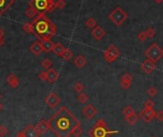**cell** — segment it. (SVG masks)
I'll return each mask as SVG.
<instances>
[{
  "mask_svg": "<svg viewBox=\"0 0 163 137\" xmlns=\"http://www.w3.org/2000/svg\"><path fill=\"white\" fill-rule=\"evenodd\" d=\"M82 133H83V130H82L81 126H79V127H76L73 132H72V135L75 136V137H81Z\"/></svg>",
  "mask_w": 163,
  "mask_h": 137,
  "instance_id": "cell-31",
  "label": "cell"
},
{
  "mask_svg": "<svg viewBox=\"0 0 163 137\" xmlns=\"http://www.w3.org/2000/svg\"><path fill=\"white\" fill-rule=\"evenodd\" d=\"M49 130L57 137H70L80 122L66 107H61L48 120Z\"/></svg>",
  "mask_w": 163,
  "mask_h": 137,
  "instance_id": "cell-1",
  "label": "cell"
},
{
  "mask_svg": "<svg viewBox=\"0 0 163 137\" xmlns=\"http://www.w3.org/2000/svg\"><path fill=\"white\" fill-rule=\"evenodd\" d=\"M146 32V34H147V36L148 38H153L155 36V35H156V31H155V29L153 28H151V27H149V28L145 31Z\"/></svg>",
  "mask_w": 163,
  "mask_h": 137,
  "instance_id": "cell-34",
  "label": "cell"
},
{
  "mask_svg": "<svg viewBox=\"0 0 163 137\" xmlns=\"http://www.w3.org/2000/svg\"><path fill=\"white\" fill-rule=\"evenodd\" d=\"M40 42H41L43 51H44V52H46V53L51 52L52 50H53V48H54V45H55L51 39L42 40V41H40Z\"/></svg>",
  "mask_w": 163,
  "mask_h": 137,
  "instance_id": "cell-18",
  "label": "cell"
},
{
  "mask_svg": "<svg viewBox=\"0 0 163 137\" xmlns=\"http://www.w3.org/2000/svg\"><path fill=\"white\" fill-rule=\"evenodd\" d=\"M59 74L55 69H48L46 72V81L50 84H54L58 80Z\"/></svg>",
  "mask_w": 163,
  "mask_h": 137,
  "instance_id": "cell-15",
  "label": "cell"
},
{
  "mask_svg": "<svg viewBox=\"0 0 163 137\" xmlns=\"http://www.w3.org/2000/svg\"><path fill=\"white\" fill-rule=\"evenodd\" d=\"M22 29H23L26 33H33V26H32V23H30V22H27V23H25L23 25V27H22Z\"/></svg>",
  "mask_w": 163,
  "mask_h": 137,
  "instance_id": "cell-29",
  "label": "cell"
},
{
  "mask_svg": "<svg viewBox=\"0 0 163 137\" xmlns=\"http://www.w3.org/2000/svg\"><path fill=\"white\" fill-rule=\"evenodd\" d=\"M0 99H1V94H0Z\"/></svg>",
  "mask_w": 163,
  "mask_h": 137,
  "instance_id": "cell-46",
  "label": "cell"
},
{
  "mask_svg": "<svg viewBox=\"0 0 163 137\" xmlns=\"http://www.w3.org/2000/svg\"><path fill=\"white\" fill-rule=\"evenodd\" d=\"M2 108H3V104H2L1 103H0V111L2 110Z\"/></svg>",
  "mask_w": 163,
  "mask_h": 137,
  "instance_id": "cell-44",
  "label": "cell"
},
{
  "mask_svg": "<svg viewBox=\"0 0 163 137\" xmlns=\"http://www.w3.org/2000/svg\"><path fill=\"white\" fill-rule=\"evenodd\" d=\"M38 77H39V79L40 81H46V72H45V71L40 72L39 74L38 75Z\"/></svg>",
  "mask_w": 163,
  "mask_h": 137,
  "instance_id": "cell-41",
  "label": "cell"
},
{
  "mask_svg": "<svg viewBox=\"0 0 163 137\" xmlns=\"http://www.w3.org/2000/svg\"><path fill=\"white\" fill-rule=\"evenodd\" d=\"M153 107H155V103L153 102V100H147V101L144 103V107L145 108L153 109Z\"/></svg>",
  "mask_w": 163,
  "mask_h": 137,
  "instance_id": "cell-32",
  "label": "cell"
},
{
  "mask_svg": "<svg viewBox=\"0 0 163 137\" xmlns=\"http://www.w3.org/2000/svg\"><path fill=\"white\" fill-rule=\"evenodd\" d=\"M145 56L153 62H157L163 56V51L157 43L153 42L145 51Z\"/></svg>",
  "mask_w": 163,
  "mask_h": 137,
  "instance_id": "cell-4",
  "label": "cell"
},
{
  "mask_svg": "<svg viewBox=\"0 0 163 137\" xmlns=\"http://www.w3.org/2000/svg\"><path fill=\"white\" fill-rule=\"evenodd\" d=\"M85 25H87L89 29H93L94 27H96V21H95V19H93V18H88V19L85 21Z\"/></svg>",
  "mask_w": 163,
  "mask_h": 137,
  "instance_id": "cell-28",
  "label": "cell"
},
{
  "mask_svg": "<svg viewBox=\"0 0 163 137\" xmlns=\"http://www.w3.org/2000/svg\"><path fill=\"white\" fill-rule=\"evenodd\" d=\"M156 93H157V90H156V87H153V86L148 89V95L150 96V97H155V96L156 95Z\"/></svg>",
  "mask_w": 163,
  "mask_h": 137,
  "instance_id": "cell-39",
  "label": "cell"
},
{
  "mask_svg": "<svg viewBox=\"0 0 163 137\" xmlns=\"http://www.w3.org/2000/svg\"><path fill=\"white\" fill-rule=\"evenodd\" d=\"M3 36H4V31L2 28H0V39L3 38Z\"/></svg>",
  "mask_w": 163,
  "mask_h": 137,
  "instance_id": "cell-43",
  "label": "cell"
},
{
  "mask_svg": "<svg viewBox=\"0 0 163 137\" xmlns=\"http://www.w3.org/2000/svg\"><path fill=\"white\" fill-rule=\"evenodd\" d=\"M52 64H53V62L51 60H49V59H44V60L41 61V66L44 68V69H50Z\"/></svg>",
  "mask_w": 163,
  "mask_h": 137,
  "instance_id": "cell-26",
  "label": "cell"
},
{
  "mask_svg": "<svg viewBox=\"0 0 163 137\" xmlns=\"http://www.w3.org/2000/svg\"><path fill=\"white\" fill-rule=\"evenodd\" d=\"M56 8V4L53 0H48V7H47V12H53Z\"/></svg>",
  "mask_w": 163,
  "mask_h": 137,
  "instance_id": "cell-33",
  "label": "cell"
},
{
  "mask_svg": "<svg viewBox=\"0 0 163 137\" xmlns=\"http://www.w3.org/2000/svg\"><path fill=\"white\" fill-rule=\"evenodd\" d=\"M45 103H46V104L50 108H55L61 104V99L56 93L51 92L46 96V98H45Z\"/></svg>",
  "mask_w": 163,
  "mask_h": 137,
  "instance_id": "cell-8",
  "label": "cell"
},
{
  "mask_svg": "<svg viewBox=\"0 0 163 137\" xmlns=\"http://www.w3.org/2000/svg\"><path fill=\"white\" fill-rule=\"evenodd\" d=\"M7 81H8V84H10V86H11V87H13V88L17 87L19 84V79H17V77L15 74H13V73H11V74L8 76Z\"/></svg>",
  "mask_w": 163,
  "mask_h": 137,
  "instance_id": "cell-17",
  "label": "cell"
},
{
  "mask_svg": "<svg viewBox=\"0 0 163 137\" xmlns=\"http://www.w3.org/2000/svg\"><path fill=\"white\" fill-rule=\"evenodd\" d=\"M85 63H87V60L82 55H79V56H77L74 59V64L79 68L84 67L85 65Z\"/></svg>",
  "mask_w": 163,
  "mask_h": 137,
  "instance_id": "cell-21",
  "label": "cell"
},
{
  "mask_svg": "<svg viewBox=\"0 0 163 137\" xmlns=\"http://www.w3.org/2000/svg\"><path fill=\"white\" fill-rule=\"evenodd\" d=\"M118 133L117 130H110L107 129V123L104 119H99L93 127L89 130L88 135L90 137H107L110 134Z\"/></svg>",
  "mask_w": 163,
  "mask_h": 137,
  "instance_id": "cell-3",
  "label": "cell"
},
{
  "mask_svg": "<svg viewBox=\"0 0 163 137\" xmlns=\"http://www.w3.org/2000/svg\"><path fill=\"white\" fill-rule=\"evenodd\" d=\"M162 1H163V0H156V3H161Z\"/></svg>",
  "mask_w": 163,
  "mask_h": 137,
  "instance_id": "cell-45",
  "label": "cell"
},
{
  "mask_svg": "<svg viewBox=\"0 0 163 137\" xmlns=\"http://www.w3.org/2000/svg\"><path fill=\"white\" fill-rule=\"evenodd\" d=\"M39 15V13L36 11V9L33 7H29L27 10L25 11V16L30 18V19H34V18Z\"/></svg>",
  "mask_w": 163,
  "mask_h": 137,
  "instance_id": "cell-23",
  "label": "cell"
},
{
  "mask_svg": "<svg viewBox=\"0 0 163 137\" xmlns=\"http://www.w3.org/2000/svg\"><path fill=\"white\" fill-rule=\"evenodd\" d=\"M13 4V0H0V16Z\"/></svg>",
  "mask_w": 163,
  "mask_h": 137,
  "instance_id": "cell-19",
  "label": "cell"
},
{
  "mask_svg": "<svg viewBox=\"0 0 163 137\" xmlns=\"http://www.w3.org/2000/svg\"><path fill=\"white\" fill-rule=\"evenodd\" d=\"M8 133V129L5 126H0V136L3 137Z\"/></svg>",
  "mask_w": 163,
  "mask_h": 137,
  "instance_id": "cell-40",
  "label": "cell"
},
{
  "mask_svg": "<svg viewBox=\"0 0 163 137\" xmlns=\"http://www.w3.org/2000/svg\"><path fill=\"white\" fill-rule=\"evenodd\" d=\"M139 117L145 122V123H151L156 117V111L153 109H148V108H144L143 110L140 111L139 113Z\"/></svg>",
  "mask_w": 163,
  "mask_h": 137,
  "instance_id": "cell-9",
  "label": "cell"
},
{
  "mask_svg": "<svg viewBox=\"0 0 163 137\" xmlns=\"http://www.w3.org/2000/svg\"><path fill=\"white\" fill-rule=\"evenodd\" d=\"M108 18H110L116 26H120L122 23H124V21L128 18V13L122 8L116 7L114 10L110 13Z\"/></svg>",
  "mask_w": 163,
  "mask_h": 137,
  "instance_id": "cell-5",
  "label": "cell"
},
{
  "mask_svg": "<svg viewBox=\"0 0 163 137\" xmlns=\"http://www.w3.org/2000/svg\"><path fill=\"white\" fill-rule=\"evenodd\" d=\"M73 56H74L73 52H72L70 49H67V48H65L64 52H63V53H62V55H61V58H62L64 61H69L70 59L73 58Z\"/></svg>",
  "mask_w": 163,
  "mask_h": 137,
  "instance_id": "cell-24",
  "label": "cell"
},
{
  "mask_svg": "<svg viewBox=\"0 0 163 137\" xmlns=\"http://www.w3.org/2000/svg\"><path fill=\"white\" fill-rule=\"evenodd\" d=\"M55 4H56V8L61 9V10L66 6V2H65V0H58V1H57Z\"/></svg>",
  "mask_w": 163,
  "mask_h": 137,
  "instance_id": "cell-35",
  "label": "cell"
},
{
  "mask_svg": "<svg viewBox=\"0 0 163 137\" xmlns=\"http://www.w3.org/2000/svg\"><path fill=\"white\" fill-rule=\"evenodd\" d=\"M36 130H38V132L39 134H44L45 132H47V130H49V125H48V121L41 119L40 120L37 126L35 127Z\"/></svg>",
  "mask_w": 163,
  "mask_h": 137,
  "instance_id": "cell-13",
  "label": "cell"
},
{
  "mask_svg": "<svg viewBox=\"0 0 163 137\" xmlns=\"http://www.w3.org/2000/svg\"><path fill=\"white\" fill-rule=\"evenodd\" d=\"M125 121L128 123L130 126H134L138 121V115H136V113L132 114V115L125 116Z\"/></svg>",
  "mask_w": 163,
  "mask_h": 137,
  "instance_id": "cell-22",
  "label": "cell"
},
{
  "mask_svg": "<svg viewBox=\"0 0 163 137\" xmlns=\"http://www.w3.org/2000/svg\"><path fill=\"white\" fill-rule=\"evenodd\" d=\"M82 112H83V115L87 118V119L88 120H91L92 118L96 115L97 114V109L95 108L92 104H87L84 108L83 110H82Z\"/></svg>",
  "mask_w": 163,
  "mask_h": 137,
  "instance_id": "cell-10",
  "label": "cell"
},
{
  "mask_svg": "<svg viewBox=\"0 0 163 137\" xmlns=\"http://www.w3.org/2000/svg\"><path fill=\"white\" fill-rule=\"evenodd\" d=\"M20 133L23 137H39L40 135L38 132V130H36V127L32 125L26 127L23 130L20 131Z\"/></svg>",
  "mask_w": 163,
  "mask_h": 137,
  "instance_id": "cell-11",
  "label": "cell"
},
{
  "mask_svg": "<svg viewBox=\"0 0 163 137\" xmlns=\"http://www.w3.org/2000/svg\"><path fill=\"white\" fill-rule=\"evenodd\" d=\"M29 7H33L39 13H42L47 12L48 0H31L29 2Z\"/></svg>",
  "mask_w": 163,
  "mask_h": 137,
  "instance_id": "cell-7",
  "label": "cell"
},
{
  "mask_svg": "<svg viewBox=\"0 0 163 137\" xmlns=\"http://www.w3.org/2000/svg\"><path fill=\"white\" fill-rule=\"evenodd\" d=\"M155 118L158 122H163V110L156 111V117Z\"/></svg>",
  "mask_w": 163,
  "mask_h": 137,
  "instance_id": "cell-38",
  "label": "cell"
},
{
  "mask_svg": "<svg viewBox=\"0 0 163 137\" xmlns=\"http://www.w3.org/2000/svg\"><path fill=\"white\" fill-rule=\"evenodd\" d=\"M119 50L117 49L114 45H110L108 48L104 52V58L107 62H113L116 61V59L119 57Z\"/></svg>",
  "mask_w": 163,
  "mask_h": 137,
  "instance_id": "cell-6",
  "label": "cell"
},
{
  "mask_svg": "<svg viewBox=\"0 0 163 137\" xmlns=\"http://www.w3.org/2000/svg\"><path fill=\"white\" fill-rule=\"evenodd\" d=\"M122 113H123L125 116H129V115H132V114H134L135 111H134V109L133 108V107L127 106L126 107H124L123 110H122Z\"/></svg>",
  "mask_w": 163,
  "mask_h": 137,
  "instance_id": "cell-25",
  "label": "cell"
},
{
  "mask_svg": "<svg viewBox=\"0 0 163 137\" xmlns=\"http://www.w3.org/2000/svg\"><path fill=\"white\" fill-rule=\"evenodd\" d=\"M137 39L140 40V41H145V40L148 39L146 32H140V33L137 35Z\"/></svg>",
  "mask_w": 163,
  "mask_h": 137,
  "instance_id": "cell-36",
  "label": "cell"
},
{
  "mask_svg": "<svg viewBox=\"0 0 163 137\" xmlns=\"http://www.w3.org/2000/svg\"><path fill=\"white\" fill-rule=\"evenodd\" d=\"M130 85H132V81H121V86H122V88L128 89V88L130 87Z\"/></svg>",
  "mask_w": 163,
  "mask_h": 137,
  "instance_id": "cell-37",
  "label": "cell"
},
{
  "mask_svg": "<svg viewBox=\"0 0 163 137\" xmlns=\"http://www.w3.org/2000/svg\"><path fill=\"white\" fill-rule=\"evenodd\" d=\"M140 66H141V69L145 73H147V74H151V73L156 69V62H153L151 60L147 59L146 61H144L141 63V65Z\"/></svg>",
  "mask_w": 163,
  "mask_h": 137,
  "instance_id": "cell-12",
  "label": "cell"
},
{
  "mask_svg": "<svg viewBox=\"0 0 163 137\" xmlns=\"http://www.w3.org/2000/svg\"><path fill=\"white\" fill-rule=\"evenodd\" d=\"M162 51H163V49H162Z\"/></svg>",
  "mask_w": 163,
  "mask_h": 137,
  "instance_id": "cell-47",
  "label": "cell"
},
{
  "mask_svg": "<svg viewBox=\"0 0 163 137\" xmlns=\"http://www.w3.org/2000/svg\"><path fill=\"white\" fill-rule=\"evenodd\" d=\"M30 51L34 55H36V56H39V55L43 51L41 42H40V41H35L34 43H32V45L30 46Z\"/></svg>",
  "mask_w": 163,
  "mask_h": 137,
  "instance_id": "cell-16",
  "label": "cell"
},
{
  "mask_svg": "<svg viewBox=\"0 0 163 137\" xmlns=\"http://www.w3.org/2000/svg\"><path fill=\"white\" fill-rule=\"evenodd\" d=\"M91 35L93 38L96 39V40H100L104 36L106 35V31L104 30L102 27L100 26H96L94 27V28L92 29L91 31Z\"/></svg>",
  "mask_w": 163,
  "mask_h": 137,
  "instance_id": "cell-14",
  "label": "cell"
},
{
  "mask_svg": "<svg viewBox=\"0 0 163 137\" xmlns=\"http://www.w3.org/2000/svg\"><path fill=\"white\" fill-rule=\"evenodd\" d=\"M4 43H5V39H4V38H1L0 39V47L3 46Z\"/></svg>",
  "mask_w": 163,
  "mask_h": 137,
  "instance_id": "cell-42",
  "label": "cell"
},
{
  "mask_svg": "<svg viewBox=\"0 0 163 137\" xmlns=\"http://www.w3.org/2000/svg\"><path fill=\"white\" fill-rule=\"evenodd\" d=\"M78 100H79V102L82 103V104H85L87 101H88V96L84 93V92H81L78 96Z\"/></svg>",
  "mask_w": 163,
  "mask_h": 137,
  "instance_id": "cell-27",
  "label": "cell"
},
{
  "mask_svg": "<svg viewBox=\"0 0 163 137\" xmlns=\"http://www.w3.org/2000/svg\"><path fill=\"white\" fill-rule=\"evenodd\" d=\"M33 26V33L40 39V41L46 39H50L56 34V27L49 18L45 16L44 13H39L34 18L32 22Z\"/></svg>",
  "mask_w": 163,
  "mask_h": 137,
  "instance_id": "cell-2",
  "label": "cell"
},
{
  "mask_svg": "<svg viewBox=\"0 0 163 137\" xmlns=\"http://www.w3.org/2000/svg\"><path fill=\"white\" fill-rule=\"evenodd\" d=\"M64 50H65V47L63 46V45L61 44V43H57V44H55L54 45V48H53V50L52 51L54 52V54L56 55V56H58V57H61V55H62V53L64 52Z\"/></svg>",
  "mask_w": 163,
  "mask_h": 137,
  "instance_id": "cell-20",
  "label": "cell"
},
{
  "mask_svg": "<svg viewBox=\"0 0 163 137\" xmlns=\"http://www.w3.org/2000/svg\"><path fill=\"white\" fill-rule=\"evenodd\" d=\"M74 90H75V92H77V93L83 92V90H84V85H83V84L80 83V81L76 83L75 85H74Z\"/></svg>",
  "mask_w": 163,
  "mask_h": 137,
  "instance_id": "cell-30",
  "label": "cell"
}]
</instances>
